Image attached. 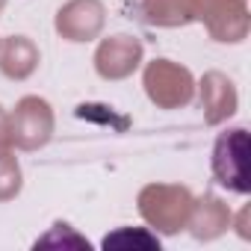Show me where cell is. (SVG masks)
<instances>
[{
    "label": "cell",
    "mask_w": 251,
    "mask_h": 251,
    "mask_svg": "<svg viewBox=\"0 0 251 251\" xmlns=\"http://www.w3.org/2000/svg\"><path fill=\"white\" fill-rule=\"evenodd\" d=\"M89 248V239H83L80 233H74V227L71 225H62V222H56L53 227H50V233H45L42 239H36V248Z\"/></svg>",
    "instance_id": "4fadbf2b"
},
{
    "label": "cell",
    "mask_w": 251,
    "mask_h": 251,
    "mask_svg": "<svg viewBox=\"0 0 251 251\" xmlns=\"http://www.w3.org/2000/svg\"><path fill=\"white\" fill-rule=\"evenodd\" d=\"M106 12L100 0H68L56 12V33L68 42H89L103 30Z\"/></svg>",
    "instance_id": "52a82bcc"
},
{
    "label": "cell",
    "mask_w": 251,
    "mask_h": 251,
    "mask_svg": "<svg viewBox=\"0 0 251 251\" xmlns=\"http://www.w3.org/2000/svg\"><path fill=\"white\" fill-rule=\"evenodd\" d=\"M157 248L160 251V236L145 230V227H121L115 233H106L103 236V248Z\"/></svg>",
    "instance_id": "7c38bea8"
},
{
    "label": "cell",
    "mask_w": 251,
    "mask_h": 251,
    "mask_svg": "<svg viewBox=\"0 0 251 251\" xmlns=\"http://www.w3.org/2000/svg\"><path fill=\"white\" fill-rule=\"evenodd\" d=\"M39 65V48L27 36H9L0 42V71L9 80H27Z\"/></svg>",
    "instance_id": "30bf717a"
},
{
    "label": "cell",
    "mask_w": 251,
    "mask_h": 251,
    "mask_svg": "<svg viewBox=\"0 0 251 251\" xmlns=\"http://www.w3.org/2000/svg\"><path fill=\"white\" fill-rule=\"evenodd\" d=\"M192 201V192L180 183H151L139 192V213L154 230L177 233L189 222Z\"/></svg>",
    "instance_id": "6da1fadb"
},
{
    "label": "cell",
    "mask_w": 251,
    "mask_h": 251,
    "mask_svg": "<svg viewBox=\"0 0 251 251\" xmlns=\"http://www.w3.org/2000/svg\"><path fill=\"white\" fill-rule=\"evenodd\" d=\"M198 92H201V109H204V121L207 124L227 121L236 112V106H239L236 86L222 71H207L201 77V83H198Z\"/></svg>",
    "instance_id": "ba28073f"
},
{
    "label": "cell",
    "mask_w": 251,
    "mask_h": 251,
    "mask_svg": "<svg viewBox=\"0 0 251 251\" xmlns=\"http://www.w3.org/2000/svg\"><path fill=\"white\" fill-rule=\"evenodd\" d=\"M213 177L230 192L239 195L251 192V139L245 127H230L216 136Z\"/></svg>",
    "instance_id": "7a4b0ae2"
},
{
    "label": "cell",
    "mask_w": 251,
    "mask_h": 251,
    "mask_svg": "<svg viewBox=\"0 0 251 251\" xmlns=\"http://www.w3.org/2000/svg\"><path fill=\"white\" fill-rule=\"evenodd\" d=\"M53 133V109L45 98L27 95L15 103L12 115H9V136L12 145L21 151H36L42 145H48Z\"/></svg>",
    "instance_id": "5b68a950"
},
{
    "label": "cell",
    "mask_w": 251,
    "mask_h": 251,
    "mask_svg": "<svg viewBox=\"0 0 251 251\" xmlns=\"http://www.w3.org/2000/svg\"><path fill=\"white\" fill-rule=\"evenodd\" d=\"M248 216H251V210H248V207H242V210H239V216H236V222H230V227H236L242 239H248V236H251V230H248Z\"/></svg>",
    "instance_id": "5bb4252c"
},
{
    "label": "cell",
    "mask_w": 251,
    "mask_h": 251,
    "mask_svg": "<svg viewBox=\"0 0 251 251\" xmlns=\"http://www.w3.org/2000/svg\"><path fill=\"white\" fill-rule=\"evenodd\" d=\"M12 145V136H9V115L0 106V148H9Z\"/></svg>",
    "instance_id": "9a60e30c"
},
{
    "label": "cell",
    "mask_w": 251,
    "mask_h": 251,
    "mask_svg": "<svg viewBox=\"0 0 251 251\" xmlns=\"http://www.w3.org/2000/svg\"><path fill=\"white\" fill-rule=\"evenodd\" d=\"M192 6L195 21H201L216 42L236 45L251 30L248 0H192Z\"/></svg>",
    "instance_id": "277c9868"
},
{
    "label": "cell",
    "mask_w": 251,
    "mask_h": 251,
    "mask_svg": "<svg viewBox=\"0 0 251 251\" xmlns=\"http://www.w3.org/2000/svg\"><path fill=\"white\" fill-rule=\"evenodd\" d=\"M142 86L160 109H180L195 95V80H192L189 68H183L172 59L148 62L145 74H142Z\"/></svg>",
    "instance_id": "3957f363"
},
{
    "label": "cell",
    "mask_w": 251,
    "mask_h": 251,
    "mask_svg": "<svg viewBox=\"0 0 251 251\" xmlns=\"http://www.w3.org/2000/svg\"><path fill=\"white\" fill-rule=\"evenodd\" d=\"M142 12L157 27H186L195 21L192 0H142Z\"/></svg>",
    "instance_id": "8fae6325"
},
{
    "label": "cell",
    "mask_w": 251,
    "mask_h": 251,
    "mask_svg": "<svg viewBox=\"0 0 251 251\" xmlns=\"http://www.w3.org/2000/svg\"><path fill=\"white\" fill-rule=\"evenodd\" d=\"M230 222H233V213L227 210V204H225L219 195L207 192V195H201V198L192 201L186 227L192 230L195 239L210 242V239H219V236L230 227Z\"/></svg>",
    "instance_id": "9c48e42d"
},
{
    "label": "cell",
    "mask_w": 251,
    "mask_h": 251,
    "mask_svg": "<svg viewBox=\"0 0 251 251\" xmlns=\"http://www.w3.org/2000/svg\"><path fill=\"white\" fill-rule=\"evenodd\" d=\"M3 6H6V0H0V9H3Z\"/></svg>",
    "instance_id": "2e32d148"
},
{
    "label": "cell",
    "mask_w": 251,
    "mask_h": 251,
    "mask_svg": "<svg viewBox=\"0 0 251 251\" xmlns=\"http://www.w3.org/2000/svg\"><path fill=\"white\" fill-rule=\"evenodd\" d=\"M142 62V42L136 36H109L95 50V68L103 80H124Z\"/></svg>",
    "instance_id": "8992f818"
}]
</instances>
